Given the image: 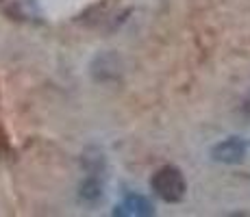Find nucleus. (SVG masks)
<instances>
[{
	"instance_id": "f257e3e1",
	"label": "nucleus",
	"mask_w": 250,
	"mask_h": 217,
	"mask_svg": "<svg viewBox=\"0 0 250 217\" xmlns=\"http://www.w3.org/2000/svg\"><path fill=\"white\" fill-rule=\"evenodd\" d=\"M150 187L163 202H181L187 191L185 176H183V172L174 165L161 167V170L152 176Z\"/></svg>"
},
{
	"instance_id": "f03ea898",
	"label": "nucleus",
	"mask_w": 250,
	"mask_h": 217,
	"mask_svg": "<svg viewBox=\"0 0 250 217\" xmlns=\"http://www.w3.org/2000/svg\"><path fill=\"white\" fill-rule=\"evenodd\" d=\"M244 154H246V143L237 137H230L211 150V157L220 163H239L244 161Z\"/></svg>"
},
{
	"instance_id": "7ed1b4c3",
	"label": "nucleus",
	"mask_w": 250,
	"mask_h": 217,
	"mask_svg": "<svg viewBox=\"0 0 250 217\" xmlns=\"http://www.w3.org/2000/svg\"><path fill=\"white\" fill-rule=\"evenodd\" d=\"M113 215H135V217H148V215H155V206L150 204V200L144 196H128L122 204L115 206Z\"/></svg>"
},
{
	"instance_id": "20e7f679",
	"label": "nucleus",
	"mask_w": 250,
	"mask_h": 217,
	"mask_svg": "<svg viewBox=\"0 0 250 217\" xmlns=\"http://www.w3.org/2000/svg\"><path fill=\"white\" fill-rule=\"evenodd\" d=\"M103 196V185H100V180L96 176H89L83 180V185H81V197L83 200H98V197Z\"/></svg>"
}]
</instances>
